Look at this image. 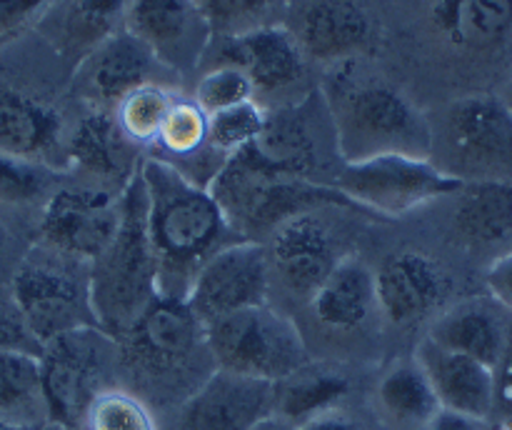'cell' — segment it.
Instances as JSON below:
<instances>
[{
    "label": "cell",
    "instance_id": "cell-13",
    "mask_svg": "<svg viewBox=\"0 0 512 430\" xmlns=\"http://www.w3.org/2000/svg\"><path fill=\"white\" fill-rule=\"evenodd\" d=\"M120 225V195L88 185L55 188L45 200L40 245L78 263H93Z\"/></svg>",
    "mask_w": 512,
    "mask_h": 430
},
{
    "label": "cell",
    "instance_id": "cell-45",
    "mask_svg": "<svg viewBox=\"0 0 512 430\" xmlns=\"http://www.w3.org/2000/svg\"><path fill=\"white\" fill-rule=\"evenodd\" d=\"M500 98H503V103L508 105V110L512 113V75L508 80H505V90H503V95H500Z\"/></svg>",
    "mask_w": 512,
    "mask_h": 430
},
{
    "label": "cell",
    "instance_id": "cell-42",
    "mask_svg": "<svg viewBox=\"0 0 512 430\" xmlns=\"http://www.w3.org/2000/svg\"><path fill=\"white\" fill-rule=\"evenodd\" d=\"M295 430H358L353 425V420L345 418V415L328 410V413H320L315 418L305 420V423L295 425Z\"/></svg>",
    "mask_w": 512,
    "mask_h": 430
},
{
    "label": "cell",
    "instance_id": "cell-21",
    "mask_svg": "<svg viewBox=\"0 0 512 430\" xmlns=\"http://www.w3.org/2000/svg\"><path fill=\"white\" fill-rule=\"evenodd\" d=\"M450 293V278L438 263L418 250L388 255L375 273V300L385 318L410 325L433 313Z\"/></svg>",
    "mask_w": 512,
    "mask_h": 430
},
{
    "label": "cell",
    "instance_id": "cell-40",
    "mask_svg": "<svg viewBox=\"0 0 512 430\" xmlns=\"http://www.w3.org/2000/svg\"><path fill=\"white\" fill-rule=\"evenodd\" d=\"M495 410L503 413V423H512V325L508 350L495 368Z\"/></svg>",
    "mask_w": 512,
    "mask_h": 430
},
{
    "label": "cell",
    "instance_id": "cell-1",
    "mask_svg": "<svg viewBox=\"0 0 512 430\" xmlns=\"http://www.w3.org/2000/svg\"><path fill=\"white\" fill-rule=\"evenodd\" d=\"M148 200V238L158 263L160 295H188L198 270L235 235L223 208L203 185L185 178L165 160L145 155L140 165Z\"/></svg>",
    "mask_w": 512,
    "mask_h": 430
},
{
    "label": "cell",
    "instance_id": "cell-20",
    "mask_svg": "<svg viewBox=\"0 0 512 430\" xmlns=\"http://www.w3.org/2000/svg\"><path fill=\"white\" fill-rule=\"evenodd\" d=\"M65 123L60 110L28 90L0 85V153L58 168L65 160Z\"/></svg>",
    "mask_w": 512,
    "mask_h": 430
},
{
    "label": "cell",
    "instance_id": "cell-46",
    "mask_svg": "<svg viewBox=\"0 0 512 430\" xmlns=\"http://www.w3.org/2000/svg\"><path fill=\"white\" fill-rule=\"evenodd\" d=\"M5 245V233H3V225H0V250H3Z\"/></svg>",
    "mask_w": 512,
    "mask_h": 430
},
{
    "label": "cell",
    "instance_id": "cell-36",
    "mask_svg": "<svg viewBox=\"0 0 512 430\" xmlns=\"http://www.w3.org/2000/svg\"><path fill=\"white\" fill-rule=\"evenodd\" d=\"M193 98L205 113L213 115L218 110L233 108V105L245 103V100H253L255 90L248 75L240 68H235V65H210L200 75Z\"/></svg>",
    "mask_w": 512,
    "mask_h": 430
},
{
    "label": "cell",
    "instance_id": "cell-24",
    "mask_svg": "<svg viewBox=\"0 0 512 430\" xmlns=\"http://www.w3.org/2000/svg\"><path fill=\"white\" fill-rule=\"evenodd\" d=\"M130 0H55L40 18L60 58L78 65L95 48L125 28Z\"/></svg>",
    "mask_w": 512,
    "mask_h": 430
},
{
    "label": "cell",
    "instance_id": "cell-38",
    "mask_svg": "<svg viewBox=\"0 0 512 430\" xmlns=\"http://www.w3.org/2000/svg\"><path fill=\"white\" fill-rule=\"evenodd\" d=\"M5 350H18V353L33 355H40V350H43V345L30 333L28 323L20 315L13 295L10 298L8 295H0V353H5Z\"/></svg>",
    "mask_w": 512,
    "mask_h": 430
},
{
    "label": "cell",
    "instance_id": "cell-43",
    "mask_svg": "<svg viewBox=\"0 0 512 430\" xmlns=\"http://www.w3.org/2000/svg\"><path fill=\"white\" fill-rule=\"evenodd\" d=\"M253 430H295V425H290L288 420H283L280 415H268V418L260 420Z\"/></svg>",
    "mask_w": 512,
    "mask_h": 430
},
{
    "label": "cell",
    "instance_id": "cell-11",
    "mask_svg": "<svg viewBox=\"0 0 512 430\" xmlns=\"http://www.w3.org/2000/svg\"><path fill=\"white\" fill-rule=\"evenodd\" d=\"M205 345V325L183 298L158 295L118 340V353L140 375L163 380L180 373Z\"/></svg>",
    "mask_w": 512,
    "mask_h": 430
},
{
    "label": "cell",
    "instance_id": "cell-5",
    "mask_svg": "<svg viewBox=\"0 0 512 430\" xmlns=\"http://www.w3.org/2000/svg\"><path fill=\"white\" fill-rule=\"evenodd\" d=\"M208 190L220 203L235 235L260 243L295 215L318 213L320 208H355L353 200L335 185L270 173L255 165L243 150L230 155Z\"/></svg>",
    "mask_w": 512,
    "mask_h": 430
},
{
    "label": "cell",
    "instance_id": "cell-34",
    "mask_svg": "<svg viewBox=\"0 0 512 430\" xmlns=\"http://www.w3.org/2000/svg\"><path fill=\"white\" fill-rule=\"evenodd\" d=\"M83 430H155V420L138 395L103 390L88 408Z\"/></svg>",
    "mask_w": 512,
    "mask_h": 430
},
{
    "label": "cell",
    "instance_id": "cell-27",
    "mask_svg": "<svg viewBox=\"0 0 512 430\" xmlns=\"http://www.w3.org/2000/svg\"><path fill=\"white\" fill-rule=\"evenodd\" d=\"M453 225L463 240L478 248L512 240V183H465L458 190Z\"/></svg>",
    "mask_w": 512,
    "mask_h": 430
},
{
    "label": "cell",
    "instance_id": "cell-10",
    "mask_svg": "<svg viewBox=\"0 0 512 430\" xmlns=\"http://www.w3.org/2000/svg\"><path fill=\"white\" fill-rule=\"evenodd\" d=\"M333 185L355 205L385 215H405L420 205L455 195L465 183L445 175L428 158L388 153L343 163Z\"/></svg>",
    "mask_w": 512,
    "mask_h": 430
},
{
    "label": "cell",
    "instance_id": "cell-2",
    "mask_svg": "<svg viewBox=\"0 0 512 430\" xmlns=\"http://www.w3.org/2000/svg\"><path fill=\"white\" fill-rule=\"evenodd\" d=\"M323 98L345 163L388 153L430 155L428 113L388 80L355 70L353 60L328 75Z\"/></svg>",
    "mask_w": 512,
    "mask_h": 430
},
{
    "label": "cell",
    "instance_id": "cell-19",
    "mask_svg": "<svg viewBox=\"0 0 512 430\" xmlns=\"http://www.w3.org/2000/svg\"><path fill=\"white\" fill-rule=\"evenodd\" d=\"M290 33L305 58L343 65L373 48L375 20L363 0H310Z\"/></svg>",
    "mask_w": 512,
    "mask_h": 430
},
{
    "label": "cell",
    "instance_id": "cell-26",
    "mask_svg": "<svg viewBox=\"0 0 512 430\" xmlns=\"http://www.w3.org/2000/svg\"><path fill=\"white\" fill-rule=\"evenodd\" d=\"M320 325L330 330H355L365 323L375 300V273L355 258H340L328 278L310 295Z\"/></svg>",
    "mask_w": 512,
    "mask_h": 430
},
{
    "label": "cell",
    "instance_id": "cell-3",
    "mask_svg": "<svg viewBox=\"0 0 512 430\" xmlns=\"http://www.w3.org/2000/svg\"><path fill=\"white\" fill-rule=\"evenodd\" d=\"M95 323L118 343L160 295L158 263L148 238V200L140 170L120 193V225L108 248L88 265Z\"/></svg>",
    "mask_w": 512,
    "mask_h": 430
},
{
    "label": "cell",
    "instance_id": "cell-44",
    "mask_svg": "<svg viewBox=\"0 0 512 430\" xmlns=\"http://www.w3.org/2000/svg\"><path fill=\"white\" fill-rule=\"evenodd\" d=\"M50 423H18V420L0 418V430H48Z\"/></svg>",
    "mask_w": 512,
    "mask_h": 430
},
{
    "label": "cell",
    "instance_id": "cell-7",
    "mask_svg": "<svg viewBox=\"0 0 512 430\" xmlns=\"http://www.w3.org/2000/svg\"><path fill=\"white\" fill-rule=\"evenodd\" d=\"M118 343L100 328H78L48 340L40 350L45 413L53 425L83 430L93 400L105 390V375Z\"/></svg>",
    "mask_w": 512,
    "mask_h": 430
},
{
    "label": "cell",
    "instance_id": "cell-41",
    "mask_svg": "<svg viewBox=\"0 0 512 430\" xmlns=\"http://www.w3.org/2000/svg\"><path fill=\"white\" fill-rule=\"evenodd\" d=\"M485 420L468 418V415L453 413V410L440 408L433 418L428 420L425 430H483Z\"/></svg>",
    "mask_w": 512,
    "mask_h": 430
},
{
    "label": "cell",
    "instance_id": "cell-33",
    "mask_svg": "<svg viewBox=\"0 0 512 430\" xmlns=\"http://www.w3.org/2000/svg\"><path fill=\"white\" fill-rule=\"evenodd\" d=\"M213 38H235L278 25L283 0H198Z\"/></svg>",
    "mask_w": 512,
    "mask_h": 430
},
{
    "label": "cell",
    "instance_id": "cell-16",
    "mask_svg": "<svg viewBox=\"0 0 512 430\" xmlns=\"http://www.w3.org/2000/svg\"><path fill=\"white\" fill-rule=\"evenodd\" d=\"M165 75L173 73L123 28L75 65L73 93L88 110L113 113L130 90L145 83H165Z\"/></svg>",
    "mask_w": 512,
    "mask_h": 430
},
{
    "label": "cell",
    "instance_id": "cell-48",
    "mask_svg": "<svg viewBox=\"0 0 512 430\" xmlns=\"http://www.w3.org/2000/svg\"><path fill=\"white\" fill-rule=\"evenodd\" d=\"M500 430H512V423H503V428Z\"/></svg>",
    "mask_w": 512,
    "mask_h": 430
},
{
    "label": "cell",
    "instance_id": "cell-18",
    "mask_svg": "<svg viewBox=\"0 0 512 430\" xmlns=\"http://www.w3.org/2000/svg\"><path fill=\"white\" fill-rule=\"evenodd\" d=\"M143 148L128 140L108 110H88L65 140V160L88 188L120 195L143 165Z\"/></svg>",
    "mask_w": 512,
    "mask_h": 430
},
{
    "label": "cell",
    "instance_id": "cell-30",
    "mask_svg": "<svg viewBox=\"0 0 512 430\" xmlns=\"http://www.w3.org/2000/svg\"><path fill=\"white\" fill-rule=\"evenodd\" d=\"M378 398L395 420L408 425H428L440 410L428 375L415 363H398L380 380Z\"/></svg>",
    "mask_w": 512,
    "mask_h": 430
},
{
    "label": "cell",
    "instance_id": "cell-12",
    "mask_svg": "<svg viewBox=\"0 0 512 430\" xmlns=\"http://www.w3.org/2000/svg\"><path fill=\"white\" fill-rule=\"evenodd\" d=\"M270 258L260 240H235L213 255L195 275L185 303L203 325L268 303Z\"/></svg>",
    "mask_w": 512,
    "mask_h": 430
},
{
    "label": "cell",
    "instance_id": "cell-47",
    "mask_svg": "<svg viewBox=\"0 0 512 430\" xmlns=\"http://www.w3.org/2000/svg\"><path fill=\"white\" fill-rule=\"evenodd\" d=\"M48 430H65V428H60V425H53V423H50V425H48Z\"/></svg>",
    "mask_w": 512,
    "mask_h": 430
},
{
    "label": "cell",
    "instance_id": "cell-28",
    "mask_svg": "<svg viewBox=\"0 0 512 430\" xmlns=\"http://www.w3.org/2000/svg\"><path fill=\"white\" fill-rule=\"evenodd\" d=\"M345 393H348V380L343 375L305 365L290 378L275 383L273 413L288 420L290 425H300L315 415L333 410Z\"/></svg>",
    "mask_w": 512,
    "mask_h": 430
},
{
    "label": "cell",
    "instance_id": "cell-22",
    "mask_svg": "<svg viewBox=\"0 0 512 430\" xmlns=\"http://www.w3.org/2000/svg\"><path fill=\"white\" fill-rule=\"evenodd\" d=\"M418 365L428 375L440 408L488 420L495 413V370L480 360L443 348L425 338L418 348Z\"/></svg>",
    "mask_w": 512,
    "mask_h": 430
},
{
    "label": "cell",
    "instance_id": "cell-29",
    "mask_svg": "<svg viewBox=\"0 0 512 430\" xmlns=\"http://www.w3.org/2000/svg\"><path fill=\"white\" fill-rule=\"evenodd\" d=\"M0 418L18 423H50L45 413L40 358L33 353H0Z\"/></svg>",
    "mask_w": 512,
    "mask_h": 430
},
{
    "label": "cell",
    "instance_id": "cell-31",
    "mask_svg": "<svg viewBox=\"0 0 512 430\" xmlns=\"http://www.w3.org/2000/svg\"><path fill=\"white\" fill-rule=\"evenodd\" d=\"M175 98H178V90L170 88L168 83L140 85L115 105V123L128 135V140H133L143 150L150 148L163 128L165 115Z\"/></svg>",
    "mask_w": 512,
    "mask_h": 430
},
{
    "label": "cell",
    "instance_id": "cell-32",
    "mask_svg": "<svg viewBox=\"0 0 512 430\" xmlns=\"http://www.w3.org/2000/svg\"><path fill=\"white\" fill-rule=\"evenodd\" d=\"M270 110L260 100H245L208 115V148L223 158L240 153L263 135Z\"/></svg>",
    "mask_w": 512,
    "mask_h": 430
},
{
    "label": "cell",
    "instance_id": "cell-4",
    "mask_svg": "<svg viewBox=\"0 0 512 430\" xmlns=\"http://www.w3.org/2000/svg\"><path fill=\"white\" fill-rule=\"evenodd\" d=\"M428 123L435 168L460 183H512V113L500 95H460Z\"/></svg>",
    "mask_w": 512,
    "mask_h": 430
},
{
    "label": "cell",
    "instance_id": "cell-6",
    "mask_svg": "<svg viewBox=\"0 0 512 430\" xmlns=\"http://www.w3.org/2000/svg\"><path fill=\"white\" fill-rule=\"evenodd\" d=\"M205 345L218 370L265 383H280L310 365L300 330L268 303L208 323Z\"/></svg>",
    "mask_w": 512,
    "mask_h": 430
},
{
    "label": "cell",
    "instance_id": "cell-8",
    "mask_svg": "<svg viewBox=\"0 0 512 430\" xmlns=\"http://www.w3.org/2000/svg\"><path fill=\"white\" fill-rule=\"evenodd\" d=\"M28 258L13 275V295L20 315L40 345L78 328H98L90 305L88 275L75 273L78 260L53 253Z\"/></svg>",
    "mask_w": 512,
    "mask_h": 430
},
{
    "label": "cell",
    "instance_id": "cell-37",
    "mask_svg": "<svg viewBox=\"0 0 512 430\" xmlns=\"http://www.w3.org/2000/svg\"><path fill=\"white\" fill-rule=\"evenodd\" d=\"M55 0H0V48L40 23Z\"/></svg>",
    "mask_w": 512,
    "mask_h": 430
},
{
    "label": "cell",
    "instance_id": "cell-23",
    "mask_svg": "<svg viewBox=\"0 0 512 430\" xmlns=\"http://www.w3.org/2000/svg\"><path fill=\"white\" fill-rule=\"evenodd\" d=\"M268 258L288 288L313 295L338 265L340 255L333 233L320 223L318 215L303 213L273 230Z\"/></svg>",
    "mask_w": 512,
    "mask_h": 430
},
{
    "label": "cell",
    "instance_id": "cell-14",
    "mask_svg": "<svg viewBox=\"0 0 512 430\" xmlns=\"http://www.w3.org/2000/svg\"><path fill=\"white\" fill-rule=\"evenodd\" d=\"M125 30L140 40L170 73L203 65L213 33L198 0H130Z\"/></svg>",
    "mask_w": 512,
    "mask_h": 430
},
{
    "label": "cell",
    "instance_id": "cell-25",
    "mask_svg": "<svg viewBox=\"0 0 512 430\" xmlns=\"http://www.w3.org/2000/svg\"><path fill=\"white\" fill-rule=\"evenodd\" d=\"M428 338L495 370L508 350L510 323L503 318L498 303L463 300L435 320Z\"/></svg>",
    "mask_w": 512,
    "mask_h": 430
},
{
    "label": "cell",
    "instance_id": "cell-15",
    "mask_svg": "<svg viewBox=\"0 0 512 430\" xmlns=\"http://www.w3.org/2000/svg\"><path fill=\"white\" fill-rule=\"evenodd\" d=\"M213 40L215 48L210 45L205 60L243 70L253 83L255 100L293 93L308 75V58L303 48L283 25H268L235 38Z\"/></svg>",
    "mask_w": 512,
    "mask_h": 430
},
{
    "label": "cell",
    "instance_id": "cell-9",
    "mask_svg": "<svg viewBox=\"0 0 512 430\" xmlns=\"http://www.w3.org/2000/svg\"><path fill=\"white\" fill-rule=\"evenodd\" d=\"M425 23L465 70L495 75L512 63V0H430Z\"/></svg>",
    "mask_w": 512,
    "mask_h": 430
},
{
    "label": "cell",
    "instance_id": "cell-17",
    "mask_svg": "<svg viewBox=\"0 0 512 430\" xmlns=\"http://www.w3.org/2000/svg\"><path fill=\"white\" fill-rule=\"evenodd\" d=\"M275 410V383L215 370L185 398L178 430H253Z\"/></svg>",
    "mask_w": 512,
    "mask_h": 430
},
{
    "label": "cell",
    "instance_id": "cell-39",
    "mask_svg": "<svg viewBox=\"0 0 512 430\" xmlns=\"http://www.w3.org/2000/svg\"><path fill=\"white\" fill-rule=\"evenodd\" d=\"M485 285L503 310L512 313V250L500 253L485 270Z\"/></svg>",
    "mask_w": 512,
    "mask_h": 430
},
{
    "label": "cell",
    "instance_id": "cell-35",
    "mask_svg": "<svg viewBox=\"0 0 512 430\" xmlns=\"http://www.w3.org/2000/svg\"><path fill=\"white\" fill-rule=\"evenodd\" d=\"M53 178V168L0 153V203L30 205L35 200H48L55 193Z\"/></svg>",
    "mask_w": 512,
    "mask_h": 430
}]
</instances>
